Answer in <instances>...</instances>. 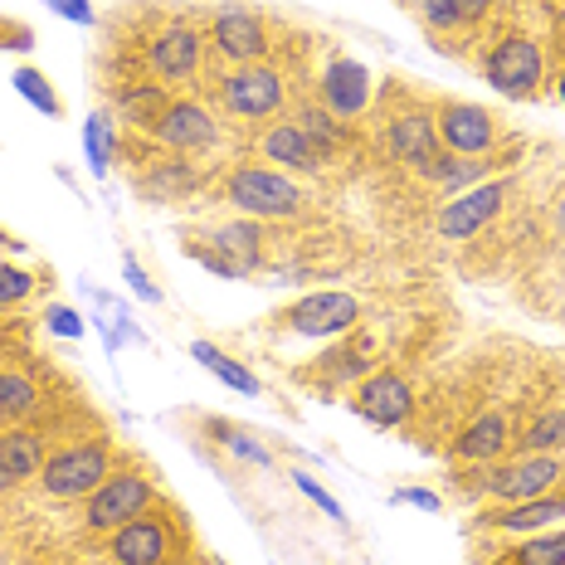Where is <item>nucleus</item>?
Here are the masks:
<instances>
[{
  "label": "nucleus",
  "mask_w": 565,
  "mask_h": 565,
  "mask_svg": "<svg viewBox=\"0 0 565 565\" xmlns=\"http://www.w3.org/2000/svg\"><path fill=\"white\" fill-rule=\"evenodd\" d=\"M225 200L249 220H298L302 215L298 181L268 167H234L225 181Z\"/></svg>",
  "instance_id": "obj_1"
},
{
  "label": "nucleus",
  "mask_w": 565,
  "mask_h": 565,
  "mask_svg": "<svg viewBox=\"0 0 565 565\" xmlns=\"http://www.w3.org/2000/svg\"><path fill=\"white\" fill-rule=\"evenodd\" d=\"M157 508V482L147 473H108L98 488L84 498V532H117L132 516Z\"/></svg>",
  "instance_id": "obj_2"
},
{
  "label": "nucleus",
  "mask_w": 565,
  "mask_h": 565,
  "mask_svg": "<svg viewBox=\"0 0 565 565\" xmlns=\"http://www.w3.org/2000/svg\"><path fill=\"white\" fill-rule=\"evenodd\" d=\"M108 473H113L108 444H74V449H58V454L44 458L40 488L58 502H74V498H88Z\"/></svg>",
  "instance_id": "obj_3"
},
{
  "label": "nucleus",
  "mask_w": 565,
  "mask_h": 565,
  "mask_svg": "<svg viewBox=\"0 0 565 565\" xmlns=\"http://www.w3.org/2000/svg\"><path fill=\"white\" fill-rule=\"evenodd\" d=\"M356 322H361V298H351V292H341V288L308 292V298H298L288 312L278 317L282 332H292V337H312V341L347 337Z\"/></svg>",
  "instance_id": "obj_4"
},
{
  "label": "nucleus",
  "mask_w": 565,
  "mask_h": 565,
  "mask_svg": "<svg viewBox=\"0 0 565 565\" xmlns=\"http://www.w3.org/2000/svg\"><path fill=\"white\" fill-rule=\"evenodd\" d=\"M434 132H439V147L454 151V157H492V147H498L502 127L498 117L488 108H478V103H439V113H434Z\"/></svg>",
  "instance_id": "obj_5"
},
{
  "label": "nucleus",
  "mask_w": 565,
  "mask_h": 565,
  "mask_svg": "<svg viewBox=\"0 0 565 565\" xmlns=\"http://www.w3.org/2000/svg\"><path fill=\"white\" fill-rule=\"evenodd\" d=\"M556 482H561L556 454H516L508 463H492L482 473V492H492L498 502H532V498H546Z\"/></svg>",
  "instance_id": "obj_6"
},
{
  "label": "nucleus",
  "mask_w": 565,
  "mask_h": 565,
  "mask_svg": "<svg viewBox=\"0 0 565 565\" xmlns=\"http://www.w3.org/2000/svg\"><path fill=\"white\" fill-rule=\"evenodd\" d=\"M541 74H546V64H541V50L532 40H522V34H508V40H498L482 58V78H488L498 93H508V98H536L541 88Z\"/></svg>",
  "instance_id": "obj_7"
},
{
  "label": "nucleus",
  "mask_w": 565,
  "mask_h": 565,
  "mask_svg": "<svg viewBox=\"0 0 565 565\" xmlns=\"http://www.w3.org/2000/svg\"><path fill=\"white\" fill-rule=\"evenodd\" d=\"M508 195H512V181H508V175H498V181H482V185H468V191H458L449 205L439 210L434 230H439L444 239H473L478 230H488L492 220L502 215Z\"/></svg>",
  "instance_id": "obj_8"
},
{
  "label": "nucleus",
  "mask_w": 565,
  "mask_h": 565,
  "mask_svg": "<svg viewBox=\"0 0 565 565\" xmlns=\"http://www.w3.org/2000/svg\"><path fill=\"white\" fill-rule=\"evenodd\" d=\"M113 565H171L175 561V526L161 512H141L127 526L108 532Z\"/></svg>",
  "instance_id": "obj_9"
},
{
  "label": "nucleus",
  "mask_w": 565,
  "mask_h": 565,
  "mask_svg": "<svg viewBox=\"0 0 565 565\" xmlns=\"http://www.w3.org/2000/svg\"><path fill=\"white\" fill-rule=\"evenodd\" d=\"M220 98H225V108L234 117H244V122H264V117H274L282 108L288 84H282V74L268 64H239L225 84H220Z\"/></svg>",
  "instance_id": "obj_10"
},
{
  "label": "nucleus",
  "mask_w": 565,
  "mask_h": 565,
  "mask_svg": "<svg viewBox=\"0 0 565 565\" xmlns=\"http://www.w3.org/2000/svg\"><path fill=\"white\" fill-rule=\"evenodd\" d=\"M351 409L366 424H375V429H395L415 409V391H409V381L399 371H375L351 385Z\"/></svg>",
  "instance_id": "obj_11"
},
{
  "label": "nucleus",
  "mask_w": 565,
  "mask_h": 565,
  "mask_svg": "<svg viewBox=\"0 0 565 565\" xmlns=\"http://www.w3.org/2000/svg\"><path fill=\"white\" fill-rule=\"evenodd\" d=\"M322 108L337 122H356L371 108V68L351 54H332L322 68Z\"/></svg>",
  "instance_id": "obj_12"
},
{
  "label": "nucleus",
  "mask_w": 565,
  "mask_h": 565,
  "mask_svg": "<svg viewBox=\"0 0 565 565\" xmlns=\"http://www.w3.org/2000/svg\"><path fill=\"white\" fill-rule=\"evenodd\" d=\"M210 34H215V50L230 64H264V54H268V25L249 6H220Z\"/></svg>",
  "instance_id": "obj_13"
},
{
  "label": "nucleus",
  "mask_w": 565,
  "mask_h": 565,
  "mask_svg": "<svg viewBox=\"0 0 565 565\" xmlns=\"http://www.w3.org/2000/svg\"><path fill=\"white\" fill-rule=\"evenodd\" d=\"M151 137L171 151H205L220 141V127H215V113L195 98H171V108L157 117Z\"/></svg>",
  "instance_id": "obj_14"
},
{
  "label": "nucleus",
  "mask_w": 565,
  "mask_h": 565,
  "mask_svg": "<svg viewBox=\"0 0 565 565\" xmlns=\"http://www.w3.org/2000/svg\"><path fill=\"white\" fill-rule=\"evenodd\" d=\"M385 147H391L395 161H405V167L415 171H429L434 161L444 157L439 151V132H434V113H395L391 122H385Z\"/></svg>",
  "instance_id": "obj_15"
},
{
  "label": "nucleus",
  "mask_w": 565,
  "mask_h": 565,
  "mask_svg": "<svg viewBox=\"0 0 565 565\" xmlns=\"http://www.w3.org/2000/svg\"><path fill=\"white\" fill-rule=\"evenodd\" d=\"M200 54H205V44L191 25H167L147 44V68L157 84H185L200 68Z\"/></svg>",
  "instance_id": "obj_16"
},
{
  "label": "nucleus",
  "mask_w": 565,
  "mask_h": 565,
  "mask_svg": "<svg viewBox=\"0 0 565 565\" xmlns=\"http://www.w3.org/2000/svg\"><path fill=\"white\" fill-rule=\"evenodd\" d=\"M508 449H512V419L502 415V409H488V415H478L454 439V458H463V463H473V468H492Z\"/></svg>",
  "instance_id": "obj_17"
},
{
  "label": "nucleus",
  "mask_w": 565,
  "mask_h": 565,
  "mask_svg": "<svg viewBox=\"0 0 565 565\" xmlns=\"http://www.w3.org/2000/svg\"><path fill=\"white\" fill-rule=\"evenodd\" d=\"M264 157L274 161V167H288V171H298V175H317V171L327 167V151L317 147V141L302 132L298 122L268 127V132H264Z\"/></svg>",
  "instance_id": "obj_18"
},
{
  "label": "nucleus",
  "mask_w": 565,
  "mask_h": 565,
  "mask_svg": "<svg viewBox=\"0 0 565 565\" xmlns=\"http://www.w3.org/2000/svg\"><path fill=\"white\" fill-rule=\"evenodd\" d=\"M565 516V498H532V502H502V508L482 512V526H498V532H541V526L561 522Z\"/></svg>",
  "instance_id": "obj_19"
},
{
  "label": "nucleus",
  "mask_w": 565,
  "mask_h": 565,
  "mask_svg": "<svg viewBox=\"0 0 565 565\" xmlns=\"http://www.w3.org/2000/svg\"><path fill=\"white\" fill-rule=\"evenodd\" d=\"M44 458H50V454H44V434L6 424V434H0V463H6V473H10V478H15V482L40 478Z\"/></svg>",
  "instance_id": "obj_20"
},
{
  "label": "nucleus",
  "mask_w": 565,
  "mask_h": 565,
  "mask_svg": "<svg viewBox=\"0 0 565 565\" xmlns=\"http://www.w3.org/2000/svg\"><path fill=\"white\" fill-rule=\"evenodd\" d=\"M191 356H195L210 375H215L220 385H230V391H239V395H264V381H258V375L244 366V361L225 356V351H220L215 341H191Z\"/></svg>",
  "instance_id": "obj_21"
},
{
  "label": "nucleus",
  "mask_w": 565,
  "mask_h": 565,
  "mask_svg": "<svg viewBox=\"0 0 565 565\" xmlns=\"http://www.w3.org/2000/svg\"><path fill=\"white\" fill-rule=\"evenodd\" d=\"M371 371V341H347V347H332L322 356V366L312 371V381L322 385H356L366 381Z\"/></svg>",
  "instance_id": "obj_22"
},
{
  "label": "nucleus",
  "mask_w": 565,
  "mask_h": 565,
  "mask_svg": "<svg viewBox=\"0 0 565 565\" xmlns=\"http://www.w3.org/2000/svg\"><path fill=\"white\" fill-rule=\"evenodd\" d=\"M492 167H498L492 157H454V151H449V157H439L424 175H429L439 191H454L458 195V191H468V185L492 181Z\"/></svg>",
  "instance_id": "obj_23"
},
{
  "label": "nucleus",
  "mask_w": 565,
  "mask_h": 565,
  "mask_svg": "<svg viewBox=\"0 0 565 565\" xmlns=\"http://www.w3.org/2000/svg\"><path fill=\"white\" fill-rule=\"evenodd\" d=\"M171 108V93L151 78V84H132V88H117V113L127 117V122H137V127H157V117Z\"/></svg>",
  "instance_id": "obj_24"
},
{
  "label": "nucleus",
  "mask_w": 565,
  "mask_h": 565,
  "mask_svg": "<svg viewBox=\"0 0 565 565\" xmlns=\"http://www.w3.org/2000/svg\"><path fill=\"white\" fill-rule=\"evenodd\" d=\"M40 409V385L25 371H0V424H20Z\"/></svg>",
  "instance_id": "obj_25"
},
{
  "label": "nucleus",
  "mask_w": 565,
  "mask_h": 565,
  "mask_svg": "<svg viewBox=\"0 0 565 565\" xmlns=\"http://www.w3.org/2000/svg\"><path fill=\"white\" fill-rule=\"evenodd\" d=\"M516 454H556L565 449V409H541V415L522 429V439H512Z\"/></svg>",
  "instance_id": "obj_26"
},
{
  "label": "nucleus",
  "mask_w": 565,
  "mask_h": 565,
  "mask_svg": "<svg viewBox=\"0 0 565 565\" xmlns=\"http://www.w3.org/2000/svg\"><path fill=\"white\" fill-rule=\"evenodd\" d=\"M215 244H225V249L254 274V268H258V254H264V230H258V220L244 215V220H234V225H220V230H215Z\"/></svg>",
  "instance_id": "obj_27"
},
{
  "label": "nucleus",
  "mask_w": 565,
  "mask_h": 565,
  "mask_svg": "<svg viewBox=\"0 0 565 565\" xmlns=\"http://www.w3.org/2000/svg\"><path fill=\"white\" fill-rule=\"evenodd\" d=\"M10 84H15V93L30 103L34 113H44V117H64V98L54 93L50 74H40V68H30V64H25V68H15V78H10Z\"/></svg>",
  "instance_id": "obj_28"
},
{
  "label": "nucleus",
  "mask_w": 565,
  "mask_h": 565,
  "mask_svg": "<svg viewBox=\"0 0 565 565\" xmlns=\"http://www.w3.org/2000/svg\"><path fill=\"white\" fill-rule=\"evenodd\" d=\"M488 10H492V0H429L424 20L434 30H458V25H478Z\"/></svg>",
  "instance_id": "obj_29"
},
{
  "label": "nucleus",
  "mask_w": 565,
  "mask_h": 565,
  "mask_svg": "<svg viewBox=\"0 0 565 565\" xmlns=\"http://www.w3.org/2000/svg\"><path fill=\"white\" fill-rule=\"evenodd\" d=\"M113 147H117V137H113L108 113H93L88 127H84V151H88V171L93 175H108L113 171Z\"/></svg>",
  "instance_id": "obj_30"
},
{
  "label": "nucleus",
  "mask_w": 565,
  "mask_h": 565,
  "mask_svg": "<svg viewBox=\"0 0 565 565\" xmlns=\"http://www.w3.org/2000/svg\"><path fill=\"white\" fill-rule=\"evenodd\" d=\"M502 565H565V532H546V536H532L522 546H512Z\"/></svg>",
  "instance_id": "obj_31"
},
{
  "label": "nucleus",
  "mask_w": 565,
  "mask_h": 565,
  "mask_svg": "<svg viewBox=\"0 0 565 565\" xmlns=\"http://www.w3.org/2000/svg\"><path fill=\"white\" fill-rule=\"evenodd\" d=\"M185 254H191L200 268L220 274V278H244V274H249V268H244L239 258H234L225 244H215V239H185Z\"/></svg>",
  "instance_id": "obj_32"
},
{
  "label": "nucleus",
  "mask_w": 565,
  "mask_h": 565,
  "mask_svg": "<svg viewBox=\"0 0 565 565\" xmlns=\"http://www.w3.org/2000/svg\"><path fill=\"white\" fill-rule=\"evenodd\" d=\"M298 127L327 151V161H332V151H337V141H341V122H337V117L327 113V108H317V103H308V108L298 113Z\"/></svg>",
  "instance_id": "obj_33"
},
{
  "label": "nucleus",
  "mask_w": 565,
  "mask_h": 565,
  "mask_svg": "<svg viewBox=\"0 0 565 565\" xmlns=\"http://www.w3.org/2000/svg\"><path fill=\"white\" fill-rule=\"evenodd\" d=\"M220 434H225V449L234 454V458H244V463H258V468H268L274 463V454L264 449V444L254 439V434H244V429H230V424H215Z\"/></svg>",
  "instance_id": "obj_34"
},
{
  "label": "nucleus",
  "mask_w": 565,
  "mask_h": 565,
  "mask_svg": "<svg viewBox=\"0 0 565 565\" xmlns=\"http://www.w3.org/2000/svg\"><path fill=\"white\" fill-rule=\"evenodd\" d=\"M34 292V274L15 264H0V308H15V302H25Z\"/></svg>",
  "instance_id": "obj_35"
},
{
  "label": "nucleus",
  "mask_w": 565,
  "mask_h": 565,
  "mask_svg": "<svg viewBox=\"0 0 565 565\" xmlns=\"http://www.w3.org/2000/svg\"><path fill=\"white\" fill-rule=\"evenodd\" d=\"M292 488H298V492H302V498H308V502H317V508H322L327 516H332V522H341V526H347V508H341V502H337L332 492H327V488H322V482H317L312 473H292Z\"/></svg>",
  "instance_id": "obj_36"
},
{
  "label": "nucleus",
  "mask_w": 565,
  "mask_h": 565,
  "mask_svg": "<svg viewBox=\"0 0 565 565\" xmlns=\"http://www.w3.org/2000/svg\"><path fill=\"white\" fill-rule=\"evenodd\" d=\"M44 327H50L54 337H64V341H78V337L88 332V327H84V317H78L74 308H64V302H54V308L44 312Z\"/></svg>",
  "instance_id": "obj_37"
},
{
  "label": "nucleus",
  "mask_w": 565,
  "mask_h": 565,
  "mask_svg": "<svg viewBox=\"0 0 565 565\" xmlns=\"http://www.w3.org/2000/svg\"><path fill=\"white\" fill-rule=\"evenodd\" d=\"M122 274H127V288H132L141 302H151V308H157V302H161V288L147 278V268L137 264V254H122Z\"/></svg>",
  "instance_id": "obj_38"
},
{
  "label": "nucleus",
  "mask_w": 565,
  "mask_h": 565,
  "mask_svg": "<svg viewBox=\"0 0 565 565\" xmlns=\"http://www.w3.org/2000/svg\"><path fill=\"white\" fill-rule=\"evenodd\" d=\"M44 6H50L54 15H64L68 25H93V20H98V10H93L88 0H44Z\"/></svg>",
  "instance_id": "obj_39"
},
{
  "label": "nucleus",
  "mask_w": 565,
  "mask_h": 565,
  "mask_svg": "<svg viewBox=\"0 0 565 565\" xmlns=\"http://www.w3.org/2000/svg\"><path fill=\"white\" fill-rule=\"evenodd\" d=\"M391 502H405V508H419V512H439L444 508L439 492H429V488H399V492H391Z\"/></svg>",
  "instance_id": "obj_40"
},
{
  "label": "nucleus",
  "mask_w": 565,
  "mask_h": 565,
  "mask_svg": "<svg viewBox=\"0 0 565 565\" xmlns=\"http://www.w3.org/2000/svg\"><path fill=\"white\" fill-rule=\"evenodd\" d=\"M34 44V34L25 25H10V20H0V50H15V54H25Z\"/></svg>",
  "instance_id": "obj_41"
},
{
  "label": "nucleus",
  "mask_w": 565,
  "mask_h": 565,
  "mask_svg": "<svg viewBox=\"0 0 565 565\" xmlns=\"http://www.w3.org/2000/svg\"><path fill=\"white\" fill-rule=\"evenodd\" d=\"M10 488H15V478H10V473H6V463H0V492H10Z\"/></svg>",
  "instance_id": "obj_42"
},
{
  "label": "nucleus",
  "mask_w": 565,
  "mask_h": 565,
  "mask_svg": "<svg viewBox=\"0 0 565 565\" xmlns=\"http://www.w3.org/2000/svg\"><path fill=\"white\" fill-rule=\"evenodd\" d=\"M556 93H561V103H565V68H561V74H556Z\"/></svg>",
  "instance_id": "obj_43"
}]
</instances>
